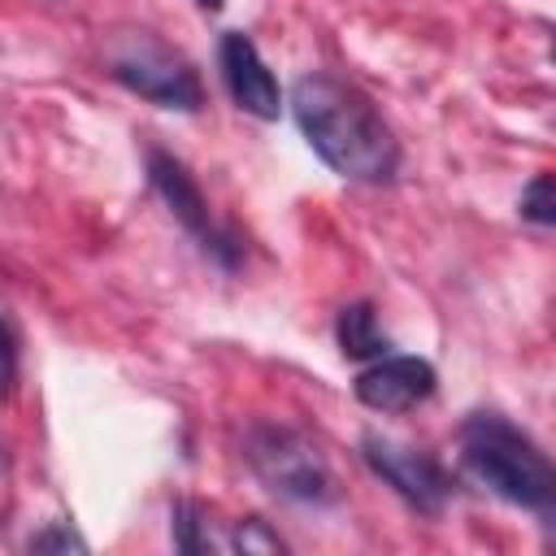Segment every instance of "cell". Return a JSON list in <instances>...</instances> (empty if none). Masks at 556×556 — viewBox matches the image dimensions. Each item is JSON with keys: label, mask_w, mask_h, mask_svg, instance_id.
Segmentation results:
<instances>
[{"label": "cell", "mask_w": 556, "mask_h": 556, "mask_svg": "<svg viewBox=\"0 0 556 556\" xmlns=\"http://www.w3.org/2000/svg\"><path fill=\"white\" fill-rule=\"evenodd\" d=\"M291 113L308 148L348 182H391L400 169V143L374 100L334 78V74H304L291 87Z\"/></svg>", "instance_id": "obj_1"}, {"label": "cell", "mask_w": 556, "mask_h": 556, "mask_svg": "<svg viewBox=\"0 0 556 556\" xmlns=\"http://www.w3.org/2000/svg\"><path fill=\"white\" fill-rule=\"evenodd\" d=\"M460 465L473 482H482L491 495L552 517L556 504V469L547 452L517 430L504 413H469L460 421Z\"/></svg>", "instance_id": "obj_2"}, {"label": "cell", "mask_w": 556, "mask_h": 556, "mask_svg": "<svg viewBox=\"0 0 556 556\" xmlns=\"http://www.w3.org/2000/svg\"><path fill=\"white\" fill-rule=\"evenodd\" d=\"M243 460L265 482V491H274L278 500H291V504H334L339 500L326 456L291 426L252 421L243 434Z\"/></svg>", "instance_id": "obj_3"}, {"label": "cell", "mask_w": 556, "mask_h": 556, "mask_svg": "<svg viewBox=\"0 0 556 556\" xmlns=\"http://www.w3.org/2000/svg\"><path fill=\"white\" fill-rule=\"evenodd\" d=\"M109 74L143 96L148 104H161V109H178V113H195L204 104V87H200V74L195 65L174 52L169 43H161L156 35L148 30H135V35H122L109 52Z\"/></svg>", "instance_id": "obj_4"}, {"label": "cell", "mask_w": 556, "mask_h": 556, "mask_svg": "<svg viewBox=\"0 0 556 556\" xmlns=\"http://www.w3.org/2000/svg\"><path fill=\"white\" fill-rule=\"evenodd\" d=\"M148 182H152V191L165 200V208L174 213V222H178L222 269H235V265H239V239L213 222L200 182L187 174V165H182L178 156H169L165 148H148Z\"/></svg>", "instance_id": "obj_5"}, {"label": "cell", "mask_w": 556, "mask_h": 556, "mask_svg": "<svg viewBox=\"0 0 556 556\" xmlns=\"http://www.w3.org/2000/svg\"><path fill=\"white\" fill-rule=\"evenodd\" d=\"M361 460L400 495V500H408L417 513H426V517H439L443 508H447V500H452V491H456V482H452V473L434 460V456H426V452H417V447H408V443H395V439H387V434H365L361 439Z\"/></svg>", "instance_id": "obj_6"}, {"label": "cell", "mask_w": 556, "mask_h": 556, "mask_svg": "<svg viewBox=\"0 0 556 556\" xmlns=\"http://www.w3.org/2000/svg\"><path fill=\"white\" fill-rule=\"evenodd\" d=\"M217 65H222V83H226L230 100L243 113H252L261 122H278V113H282V87H278V78L269 74V65L261 61L256 43L243 30H226L222 35Z\"/></svg>", "instance_id": "obj_7"}, {"label": "cell", "mask_w": 556, "mask_h": 556, "mask_svg": "<svg viewBox=\"0 0 556 556\" xmlns=\"http://www.w3.org/2000/svg\"><path fill=\"white\" fill-rule=\"evenodd\" d=\"M434 382H439V374L426 356H391L387 352V356H378L374 365H365L356 374L352 391L374 413H404V408L430 400Z\"/></svg>", "instance_id": "obj_8"}, {"label": "cell", "mask_w": 556, "mask_h": 556, "mask_svg": "<svg viewBox=\"0 0 556 556\" xmlns=\"http://www.w3.org/2000/svg\"><path fill=\"white\" fill-rule=\"evenodd\" d=\"M334 339H339V352L352 356V361H378V356L391 352V339L378 330V317H374V304L369 300H356V304H343L339 308Z\"/></svg>", "instance_id": "obj_9"}, {"label": "cell", "mask_w": 556, "mask_h": 556, "mask_svg": "<svg viewBox=\"0 0 556 556\" xmlns=\"http://www.w3.org/2000/svg\"><path fill=\"white\" fill-rule=\"evenodd\" d=\"M169 534L178 552H208V534H204V513L195 500H174L169 508Z\"/></svg>", "instance_id": "obj_10"}, {"label": "cell", "mask_w": 556, "mask_h": 556, "mask_svg": "<svg viewBox=\"0 0 556 556\" xmlns=\"http://www.w3.org/2000/svg\"><path fill=\"white\" fill-rule=\"evenodd\" d=\"M517 208H521L526 222H534V226H552V222H556V178H552V174H534L530 187L521 191Z\"/></svg>", "instance_id": "obj_11"}, {"label": "cell", "mask_w": 556, "mask_h": 556, "mask_svg": "<svg viewBox=\"0 0 556 556\" xmlns=\"http://www.w3.org/2000/svg\"><path fill=\"white\" fill-rule=\"evenodd\" d=\"M26 552H61V556H70V552H87V539L70 526V521H52V526H43L39 534H30V543H26Z\"/></svg>", "instance_id": "obj_12"}, {"label": "cell", "mask_w": 556, "mask_h": 556, "mask_svg": "<svg viewBox=\"0 0 556 556\" xmlns=\"http://www.w3.org/2000/svg\"><path fill=\"white\" fill-rule=\"evenodd\" d=\"M235 547H239V552H282L287 543H282L265 521L248 517V521H239V526H235Z\"/></svg>", "instance_id": "obj_13"}, {"label": "cell", "mask_w": 556, "mask_h": 556, "mask_svg": "<svg viewBox=\"0 0 556 556\" xmlns=\"http://www.w3.org/2000/svg\"><path fill=\"white\" fill-rule=\"evenodd\" d=\"M13 378H17V339H13L9 321L0 317V395H9Z\"/></svg>", "instance_id": "obj_14"}, {"label": "cell", "mask_w": 556, "mask_h": 556, "mask_svg": "<svg viewBox=\"0 0 556 556\" xmlns=\"http://www.w3.org/2000/svg\"><path fill=\"white\" fill-rule=\"evenodd\" d=\"M195 4H200V9H208V13H217V9L226 4V0H195Z\"/></svg>", "instance_id": "obj_15"}, {"label": "cell", "mask_w": 556, "mask_h": 556, "mask_svg": "<svg viewBox=\"0 0 556 556\" xmlns=\"http://www.w3.org/2000/svg\"><path fill=\"white\" fill-rule=\"evenodd\" d=\"M0 478H4V447H0Z\"/></svg>", "instance_id": "obj_16"}]
</instances>
